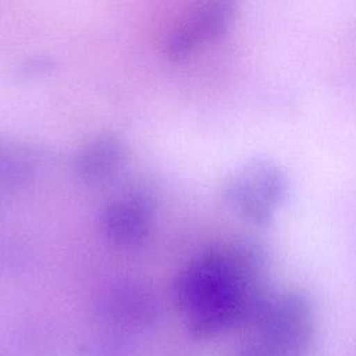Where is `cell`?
<instances>
[{
	"label": "cell",
	"instance_id": "1",
	"mask_svg": "<svg viewBox=\"0 0 356 356\" xmlns=\"http://www.w3.org/2000/svg\"><path fill=\"white\" fill-rule=\"evenodd\" d=\"M264 250L250 241L218 245L188 264L175 284L178 303L193 312L234 296L261 281Z\"/></svg>",
	"mask_w": 356,
	"mask_h": 356
},
{
	"label": "cell",
	"instance_id": "2",
	"mask_svg": "<svg viewBox=\"0 0 356 356\" xmlns=\"http://www.w3.org/2000/svg\"><path fill=\"white\" fill-rule=\"evenodd\" d=\"M288 196V178L273 160L254 157L221 185L224 203L239 217L256 225H270L277 209Z\"/></svg>",
	"mask_w": 356,
	"mask_h": 356
},
{
	"label": "cell",
	"instance_id": "3",
	"mask_svg": "<svg viewBox=\"0 0 356 356\" xmlns=\"http://www.w3.org/2000/svg\"><path fill=\"white\" fill-rule=\"evenodd\" d=\"M252 327L280 356H307L316 339L313 305L300 289L270 292Z\"/></svg>",
	"mask_w": 356,
	"mask_h": 356
},
{
	"label": "cell",
	"instance_id": "4",
	"mask_svg": "<svg viewBox=\"0 0 356 356\" xmlns=\"http://www.w3.org/2000/svg\"><path fill=\"white\" fill-rule=\"evenodd\" d=\"M239 0H202L168 32L163 53L170 61H181L203 46L218 40L231 26Z\"/></svg>",
	"mask_w": 356,
	"mask_h": 356
},
{
	"label": "cell",
	"instance_id": "5",
	"mask_svg": "<svg viewBox=\"0 0 356 356\" xmlns=\"http://www.w3.org/2000/svg\"><path fill=\"white\" fill-rule=\"evenodd\" d=\"M95 313L107 327L139 332L153 327L159 317L154 293L138 280L121 278L106 284L95 298Z\"/></svg>",
	"mask_w": 356,
	"mask_h": 356
},
{
	"label": "cell",
	"instance_id": "6",
	"mask_svg": "<svg viewBox=\"0 0 356 356\" xmlns=\"http://www.w3.org/2000/svg\"><path fill=\"white\" fill-rule=\"evenodd\" d=\"M152 216V196L143 188H135L111 200L104 207L100 222L108 241L129 248L145 241Z\"/></svg>",
	"mask_w": 356,
	"mask_h": 356
},
{
	"label": "cell",
	"instance_id": "7",
	"mask_svg": "<svg viewBox=\"0 0 356 356\" xmlns=\"http://www.w3.org/2000/svg\"><path fill=\"white\" fill-rule=\"evenodd\" d=\"M127 156L128 149L120 135L102 132L76 150L72 159V170L81 181L100 184L121 171Z\"/></svg>",
	"mask_w": 356,
	"mask_h": 356
},
{
	"label": "cell",
	"instance_id": "8",
	"mask_svg": "<svg viewBox=\"0 0 356 356\" xmlns=\"http://www.w3.org/2000/svg\"><path fill=\"white\" fill-rule=\"evenodd\" d=\"M39 168L38 152L24 143L0 139V184L17 185L29 181Z\"/></svg>",
	"mask_w": 356,
	"mask_h": 356
},
{
	"label": "cell",
	"instance_id": "9",
	"mask_svg": "<svg viewBox=\"0 0 356 356\" xmlns=\"http://www.w3.org/2000/svg\"><path fill=\"white\" fill-rule=\"evenodd\" d=\"M85 356H132V348L124 338L107 335L93 339L86 348Z\"/></svg>",
	"mask_w": 356,
	"mask_h": 356
},
{
	"label": "cell",
	"instance_id": "10",
	"mask_svg": "<svg viewBox=\"0 0 356 356\" xmlns=\"http://www.w3.org/2000/svg\"><path fill=\"white\" fill-rule=\"evenodd\" d=\"M234 356H280L267 342L257 335L242 343Z\"/></svg>",
	"mask_w": 356,
	"mask_h": 356
}]
</instances>
